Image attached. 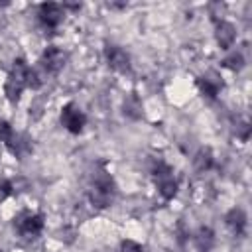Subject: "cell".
I'll list each match as a JSON object with an SVG mask.
<instances>
[{
  "label": "cell",
  "instance_id": "ba28073f",
  "mask_svg": "<svg viewBox=\"0 0 252 252\" xmlns=\"http://www.w3.org/2000/svg\"><path fill=\"white\" fill-rule=\"evenodd\" d=\"M67 63V51H63L57 45H47L39 57V67L49 73V75H57Z\"/></svg>",
  "mask_w": 252,
  "mask_h": 252
},
{
  "label": "cell",
  "instance_id": "5bb4252c",
  "mask_svg": "<svg viewBox=\"0 0 252 252\" xmlns=\"http://www.w3.org/2000/svg\"><path fill=\"white\" fill-rule=\"evenodd\" d=\"M213 163H215V158H213L211 148H201V150L195 154V158H193V167H195L197 171H201V173L207 171V169H211Z\"/></svg>",
  "mask_w": 252,
  "mask_h": 252
},
{
  "label": "cell",
  "instance_id": "ffe728a7",
  "mask_svg": "<svg viewBox=\"0 0 252 252\" xmlns=\"http://www.w3.org/2000/svg\"><path fill=\"white\" fill-rule=\"evenodd\" d=\"M236 136H238L242 142L248 140V136H250V124H248L246 120H242V124L236 126Z\"/></svg>",
  "mask_w": 252,
  "mask_h": 252
},
{
  "label": "cell",
  "instance_id": "7a4b0ae2",
  "mask_svg": "<svg viewBox=\"0 0 252 252\" xmlns=\"http://www.w3.org/2000/svg\"><path fill=\"white\" fill-rule=\"evenodd\" d=\"M30 69H32V67L26 63L24 57H16V59H14V65H12V69H10V73H8L6 81H4V94H6V98H8L12 104H16V102L20 100L24 89H28V75H30Z\"/></svg>",
  "mask_w": 252,
  "mask_h": 252
},
{
  "label": "cell",
  "instance_id": "8992f818",
  "mask_svg": "<svg viewBox=\"0 0 252 252\" xmlns=\"http://www.w3.org/2000/svg\"><path fill=\"white\" fill-rule=\"evenodd\" d=\"M63 18H65V8H63V4H57V2H43V4L37 6V20H39V24H41L43 30H49V32L57 30V28L61 26Z\"/></svg>",
  "mask_w": 252,
  "mask_h": 252
},
{
  "label": "cell",
  "instance_id": "2e32d148",
  "mask_svg": "<svg viewBox=\"0 0 252 252\" xmlns=\"http://www.w3.org/2000/svg\"><path fill=\"white\" fill-rule=\"evenodd\" d=\"M124 114H128L132 118H138L142 114V106H140V102H138L136 96H130V98L124 100Z\"/></svg>",
  "mask_w": 252,
  "mask_h": 252
},
{
  "label": "cell",
  "instance_id": "d6986e66",
  "mask_svg": "<svg viewBox=\"0 0 252 252\" xmlns=\"http://www.w3.org/2000/svg\"><path fill=\"white\" fill-rule=\"evenodd\" d=\"M120 252H144V246L136 240H130V238H124L120 242Z\"/></svg>",
  "mask_w": 252,
  "mask_h": 252
},
{
  "label": "cell",
  "instance_id": "7c38bea8",
  "mask_svg": "<svg viewBox=\"0 0 252 252\" xmlns=\"http://www.w3.org/2000/svg\"><path fill=\"white\" fill-rule=\"evenodd\" d=\"M14 158H18V159H24L30 152H32V142L28 140V136H24V134H18V132H14L12 134V138L6 142V146H4Z\"/></svg>",
  "mask_w": 252,
  "mask_h": 252
},
{
  "label": "cell",
  "instance_id": "4fadbf2b",
  "mask_svg": "<svg viewBox=\"0 0 252 252\" xmlns=\"http://www.w3.org/2000/svg\"><path fill=\"white\" fill-rule=\"evenodd\" d=\"M215 244V232L209 226H201L195 234V246L199 248V252H209Z\"/></svg>",
  "mask_w": 252,
  "mask_h": 252
},
{
  "label": "cell",
  "instance_id": "6da1fadb",
  "mask_svg": "<svg viewBox=\"0 0 252 252\" xmlns=\"http://www.w3.org/2000/svg\"><path fill=\"white\" fill-rule=\"evenodd\" d=\"M87 197L93 207L96 209H106L114 197H116V181L106 169V161H98L94 165V171L91 173L89 187H87Z\"/></svg>",
  "mask_w": 252,
  "mask_h": 252
},
{
  "label": "cell",
  "instance_id": "44dd1931",
  "mask_svg": "<svg viewBox=\"0 0 252 252\" xmlns=\"http://www.w3.org/2000/svg\"><path fill=\"white\" fill-rule=\"evenodd\" d=\"M0 252H2V250H0Z\"/></svg>",
  "mask_w": 252,
  "mask_h": 252
},
{
  "label": "cell",
  "instance_id": "9a60e30c",
  "mask_svg": "<svg viewBox=\"0 0 252 252\" xmlns=\"http://www.w3.org/2000/svg\"><path fill=\"white\" fill-rule=\"evenodd\" d=\"M222 67H226V69H230V71H240L242 67H244V57H242V53H238V51H232L230 55H226L224 59H222Z\"/></svg>",
  "mask_w": 252,
  "mask_h": 252
},
{
  "label": "cell",
  "instance_id": "30bf717a",
  "mask_svg": "<svg viewBox=\"0 0 252 252\" xmlns=\"http://www.w3.org/2000/svg\"><path fill=\"white\" fill-rule=\"evenodd\" d=\"M213 22H215V39H217L219 47L220 49H230L236 41V28L230 22H226L224 18L213 20Z\"/></svg>",
  "mask_w": 252,
  "mask_h": 252
},
{
  "label": "cell",
  "instance_id": "277c9868",
  "mask_svg": "<svg viewBox=\"0 0 252 252\" xmlns=\"http://www.w3.org/2000/svg\"><path fill=\"white\" fill-rule=\"evenodd\" d=\"M45 219H43V215L41 213H32V211H28V209H24V211H20L16 217H14V230L22 236V238H26V240H33V238H37L39 234H41V230H43V222Z\"/></svg>",
  "mask_w": 252,
  "mask_h": 252
},
{
  "label": "cell",
  "instance_id": "ac0fdd59",
  "mask_svg": "<svg viewBox=\"0 0 252 252\" xmlns=\"http://www.w3.org/2000/svg\"><path fill=\"white\" fill-rule=\"evenodd\" d=\"M14 193H16L14 181L12 179H0V201L6 199V197H10V195H14Z\"/></svg>",
  "mask_w": 252,
  "mask_h": 252
},
{
  "label": "cell",
  "instance_id": "52a82bcc",
  "mask_svg": "<svg viewBox=\"0 0 252 252\" xmlns=\"http://www.w3.org/2000/svg\"><path fill=\"white\" fill-rule=\"evenodd\" d=\"M104 59L108 63V67L116 73H128L130 67H132V59H130V53L116 45V43H106L104 45Z\"/></svg>",
  "mask_w": 252,
  "mask_h": 252
},
{
  "label": "cell",
  "instance_id": "3957f363",
  "mask_svg": "<svg viewBox=\"0 0 252 252\" xmlns=\"http://www.w3.org/2000/svg\"><path fill=\"white\" fill-rule=\"evenodd\" d=\"M152 179L154 185L158 189V193L161 195L163 201H171L177 195V179L173 175V167L167 165L165 161L158 159L152 167Z\"/></svg>",
  "mask_w": 252,
  "mask_h": 252
},
{
  "label": "cell",
  "instance_id": "e0dca14e",
  "mask_svg": "<svg viewBox=\"0 0 252 252\" xmlns=\"http://www.w3.org/2000/svg\"><path fill=\"white\" fill-rule=\"evenodd\" d=\"M14 132H16V130L12 128V124H10L8 120L0 118V144H2V146H6V142L12 138Z\"/></svg>",
  "mask_w": 252,
  "mask_h": 252
},
{
  "label": "cell",
  "instance_id": "5b68a950",
  "mask_svg": "<svg viewBox=\"0 0 252 252\" xmlns=\"http://www.w3.org/2000/svg\"><path fill=\"white\" fill-rule=\"evenodd\" d=\"M59 120H61V126L67 130V132H71V134H81L83 130H85V126H87V114L81 110V106L79 104H75L73 100L71 102H67V104H63V108H61V114H59Z\"/></svg>",
  "mask_w": 252,
  "mask_h": 252
},
{
  "label": "cell",
  "instance_id": "8fae6325",
  "mask_svg": "<svg viewBox=\"0 0 252 252\" xmlns=\"http://www.w3.org/2000/svg\"><path fill=\"white\" fill-rule=\"evenodd\" d=\"M224 222H226V226L230 228L232 234H236V236H244L248 220H246V213H244L240 207H232V209L224 215Z\"/></svg>",
  "mask_w": 252,
  "mask_h": 252
},
{
  "label": "cell",
  "instance_id": "9c48e42d",
  "mask_svg": "<svg viewBox=\"0 0 252 252\" xmlns=\"http://www.w3.org/2000/svg\"><path fill=\"white\" fill-rule=\"evenodd\" d=\"M222 87H224V83H222V79H220V75L217 71H207L205 75L197 77V89H199V93L203 96L211 98V100L219 96V93L222 91Z\"/></svg>",
  "mask_w": 252,
  "mask_h": 252
}]
</instances>
